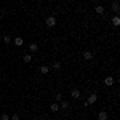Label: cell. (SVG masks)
Here are the masks:
<instances>
[{
	"mask_svg": "<svg viewBox=\"0 0 120 120\" xmlns=\"http://www.w3.org/2000/svg\"><path fill=\"white\" fill-rule=\"evenodd\" d=\"M45 24H46V27H55L56 26V18L55 16H48V18L45 19Z\"/></svg>",
	"mask_w": 120,
	"mask_h": 120,
	"instance_id": "cell-1",
	"label": "cell"
},
{
	"mask_svg": "<svg viewBox=\"0 0 120 120\" xmlns=\"http://www.w3.org/2000/svg\"><path fill=\"white\" fill-rule=\"evenodd\" d=\"M96 101H98V94H96V93H91V94L88 96V99H86V102H88L90 106H91V104H94Z\"/></svg>",
	"mask_w": 120,
	"mask_h": 120,
	"instance_id": "cell-2",
	"label": "cell"
},
{
	"mask_svg": "<svg viewBox=\"0 0 120 120\" xmlns=\"http://www.w3.org/2000/svg\"><path fill=\"white\" fill-rule=\"evenodd\" d=\"M114 82H115V80H114V77H112V75H107V77L104 79V83H106V86H112V85H114Z\"/></svg>",
	"mask_w": 120,
	"mask_h": 120,
	"instance_id": "cell-3",
	"label": "cell"
},
{
	"mask_svg": "<svg viewBox=\"0 0 120 120\" xmlns=\"http://www.w3.org/2000/svg\"><path fill=\"white\" fill-rule=\"evenodd\" d=\"M71 96H72L74 99H79V98H80V90H79V88H72V90H71Z\"/></svg>",
	"mask_w": 120,
	"mask_h": 120,
	"instance_id": "cell-4",
	"label": "cell"
},
{
	"mask_svg": "<svg viewBox=\"0 0 120 120\" xmlns=\"http://www.w3.org/2000/svg\"><path fill=\"white\" fill-rule=\"evenodd\" d=\"M109 119V114H107V111H101L99 114H98V120H107Z\"/></svg>",
	"mask_w": 120,
	"mask_h": 120,
	"instance_id": "cell-5",
	"label": "cell"
},
{
	"mask_svg": "<svg viewBox=\"0 0 120 120\" xmlns=\"http://www.w3.org/2000/svg\"><path fill=\"white\" fill-rule=\"evenodd\" d=\"M111 22H112V26L119 27V26H120V18H119V15H115V16H114V18L111 19Z\"/></svg>",
	"mask_w": 120,
	"mask_h": 120,
	"instance_id": "cell-6",
	"label": "cell"
},
{
	"mask_svg": "<svg viewBox=\"0 0 120 120\" xmlns=\"http://www.w3.org/2000/svg\"><path fill=\"white\" fill-rule=\"evenodd\" d=\"M59 109H63V111H67V109H69V101H64V99H63V101L59 102Z\"/></svg>",
	"mask_w": 120,
	"mask_h": 120,
	"instance_id": "cell-7",
	"label": "cell"
},
{
	"mask_svg": "<svg viewBox=\"0 0 120 120\" xmlns=\"http://www.w3.org/2000/svg\"><path fill=\"white\" fill-rule=\"evenodd\" d=\"M112 11H114V13H115V15H119V2H117V0H114V2H112Z\"/></svg>",
	"mask_w": 120,
	"mask_h": 120,
	"instance_id": "cell-8",
	"label": "cell"
},
{
	"mask_svg": "<svg viewBox=\"0 0 120 120\" xmlns=\"http://www.w3.org/2000/svg\"><path fill=\"white\" fill-rule=\"evenodd\" d=\"M91 58H93L91 51H83V59H85V61H91Z\"/></svg>",
	"mask_w": 120,
	"mask_h": 120,
	"instance_id": "cell-9",
	"label": "cell"
},
{
	"mask_svg": "<svg viewBox=\"0 0 120 120\" xmlns=\"http://www.w3.org/2000/svg\"><path fill=\"white\" fill-rule=\"evenodd\" d=\"M29 51H30V53H37L38 51V45L37 43H30V45H29Z\"/></svg>",
	"mask_w": 120,
	"mask_h": 120,
	"instance_id": "cell-10",
	"label": "cell"
},
{
	"mask_svg": "<svg viewBox=\"0 0 120 120\" xmlns=\"http://www.w3.org/2000/svg\"><path fill=\"white\" fill-rule=\"evenodd\" d=\"M50 111L51 112H59V102H53L50 106Z\"/></svg>",
	"mask_w": 120,
	"mask_h": 120,
	"instance_id": "cell-11",
	"label": "cell"
},
{
	"mask_svg": "<svg viewBox=\"0 0 120 120\" xmlns=\"http://www.w3.org/2000/svg\"><path fill=\"white\" fill-rule=\"evenodd\" d=\"M15 45H16V46H22V45H24L22 37H16V38H15Z\"/></svg>",
	"mask_w": 120,
	"mask_h": 120,
	"instance_id": "cell-12",
	"label": "cell"
},
{
	"mask_svg": "<svg viewBox=\"0 0 120 120\" xmlns=\"http://www.w3.org/2000/svg\"><path fill=\"white\" fill-rule=\"evenodd\" d=\"M48 72H50V67H48V66H40V74L46 75Z\"/></svg>",
	"mask_w": 120,
	"mask_h": 120,
	"instance_id": "cell-13",
	"label": "cell"
},
{
	"mask_svg": "<svg viewBox=\"0 0 120 120\" xmlns=\"http://www.w3.org/2000/svg\"><path fill=\"white\" fill-rule=\"evenodd\" d=\"M94 11H96L98 15H104V11H106V10H104V7H102V5H98V7L94 8Z\"/></svg>",
	"mask_w": 120,
	"mask_h": 120,
	"instance_id": "cell-14",
	"label": "cell"
},
{
	"mask_svg": "<svg viewBox=\"0 0 120 120\" xmlns=\"http://www.w3.org/2000/svg\"><path fill=\"white\" fill-rule=\"evenodd\" d=\"M22 61H24V63H30V61H32V55H30V53H27V55H24L22 56Z\"/></svg>",
	"mask_w": 120,
	"mask_h": 120,
	"instance_id": "cell-15",
	"label": "cell"
},
{
	"mask_svg": "<svg viewBox=\"0 0 120 120\" xmlns=\"http://www.w3.org/2000/svg\"><path fill=\"white\" fill-rule=\"evenodd\" d=\"M3 42H5L7 45H10V43H11V37H10V35H3Z\"/></svg>",
	"mask_w": 120,
	"mask_h": 120,
	"instance_id": "cell-16",
	"label": "cell"
},
{
	"mask_svg": "<svg viewBox=\"0 0 120 120\" xmlns=\"http://www.w3.org/2000/svg\"><path fill=\"white\" fill-rule=\"evenodd\" d=\"M0 120H10V115L8 114H2L0 115Z\"/></svg>",
	"mask_w": 120,
	"mask_h": 120,
	"instance_id": "cell-17",
	"label": "cell"
},
{
	"mask_svg": "<svg viewBox=\"0 0 120 120\" xmlns=\"http://www.w3.org/2000/svg\"><path fill=\"white\" fill-rule=\"evenodd\" d=\"M59 67H61V63L59 61H55L53 63V69H59Z\"/></svg>",
	"mask_w": 120,
	"mask_h": 120,
	"instance_id": "cell-18",
	"label": "cell"
},
{
	"mask_svg": "<svg viewBox=\"0 0 120 120\" xmlns=\"http://www.w3.org/2000/svg\"><path fill=\"white\" fill-rule=\"evenodd\" d=\"M56 101H58V102L63 101V94H61V93H58V94H56Z\"/></svg>",
	"mask_w": 120,
	"mask_h": 120,
	"instance_id": "cell-19",
	"label": "cell"
},
{
	"mask_svg": "<svg viewBox=\"0 0 120 120\" xmlns=\"http://www.w3.org/2000/svg\"><path fill=\"white\" fill-rule=\"evenodd\" d=\"M10 120H19V114H13V115L10 117Z\"/></svg>",
	"mask_w": 120,
	"mask_h": 120,
	"instance_id": "cell-20",
	"label": "cell"
},
{
	"mask_svg": "<svg viewBox=\"0 0 120 120\" xmlns=\"http://www.w3.org/2000/svg\"><path fill=\"white\" fill-rule=\"evenodd\" d=\"M38 120H45V119H38Z\"/></svg>",
	"mask_w": 120,
	"mask_h": 120,
	"instance_id": "cell-21",
	"label": "cell"
},
{
	"mask_svg": "<svg viewBox=\"0 0 120 120\" xmlns=\"http://www.w3.org/2000/svg\"><path fill=\"white\" fill-rule=\"evenodd\" d=\"M77 2H82V0H77Z\"/></svg>",
	"mask_w": 120,
	"mask_h": 120,
	"instance_id": "cell-22",
	"label": "cell"
}]
</instances>
